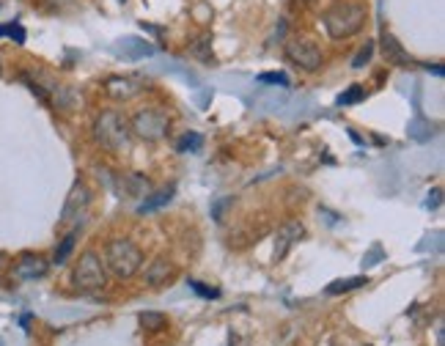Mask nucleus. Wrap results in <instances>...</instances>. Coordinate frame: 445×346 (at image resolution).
I'll list each match as a JSON object with an SVG mask.
<instances>
[{"label":"nucleus","instance_id":"obj_20","mask_svg":"<svg viewBox=\"0 0 445 346\" xmlns=\"http://www.w3.org/2000/svg\"><path fill=\"white\" fill-rule=\"evenodd\" d=\"M363 97H366V88H363V85H352L349 91H343V94L338 97V105H357Z\"/></svg>","mask_w":445,"mask_h":346},{"label":"nucleus","instance_id":"obj_17","mask_svg":"<svg viewBox=\"0 0 445 346\" xmlns=\"http://www.w3.org/2000/svg\"><path fill=\"white\" fill-rule=\"evenodd\" d=\"M369 283V278L363 275H355V278H341V281H333L327 286V294H343V291H352V288H360Z\"/></svg>","mask_w":445,"mask_h":346},{"label":"nucleus","instance_id":"obj_11","mask_svg":"<svg viewBox=\"0 0 445 346\" xmlns=\"http://www.w3.org/2000/svg\"><path fill=\"white\" fill-rule=\"evenodd\" d=\"M380 44H382V56H385V60H388V63H393V66H401V69L412 66V58H410V53L401 47V42H398L393 33L382 31V36H380Z\"/></svg>","mask_w":445,"mask_h":346},{"label":"nucleus","instance_id":"obj_3","mask_svg":"<svg viewBox=\"0 0 445 346\" xmlns=\"http://www.w3.org/2000/svg\"><path fill=\"white\" fill-rule=\"evenodd\" d=\"M72 283L80 294H99L108 286V270L102 264V258L94 253V250H86L74 270H72Z\"/></svg>","mask_w":445,"mask_h":346},{"label":"nucleus","instance_id":"obj_14","mask_svg":"<svg viewBox=\"0 0 445 346\" xmlns=\"http://www.w3.org/2000/svg\"><path fill=\"white\" fill-rule=\"evenodd\" d=\"M173 195H176V187H163V190H157V192L146 195V201H140V204H138V212H140V215L157 212V209H163V206H168V204L173 201Z\"/></svg>","mask_w":445,"mask_h":346},{"label":"nucleus","instance_id":"obj_6","mask_svg":"<svg viewBox=\"0 0 445 346\" xmlns=\"http://www.w3.org/2000/svg\"><path fill=\"white\" fill-rule=\"evenodd\" d=\"M91 206V190L83 184V181H74L69 195H66V204L60 209V223L69 226V223H83L86 212Z\"/></svg>","mask_w":445,"mask_h":346},{"label":"nucleus","instance_id":"obj_15","mask_svg":"<svg viewBox=\"0 0 445 346\" xmlns=\"http://www.w3.org/2000/svg\"><path fill=\"white\" fill-rule=\"evenodd\" d=\"M77 236H80V231L74 229V231H69L63 239H60V245L56 247V256H53V264H66V258L72 256V250H74V242H77Z\"/></svg>","mask_w":445,"mask_h":346},{"label":"nucleus","instance_id":"obj_27","mask_svg":"<svg viewBox=\"0 0 445 346\" xmlns=\"http://www.w3.org/2000/svg\"><path fill=\"white\" fill-rule=\"evenodd\" d=\"M3 258H6V256H3V253H0V264H3Z\"/></svg>","mask_w":445,"mask_h":346},{"label":"nucleus","instance_id":"obj_4","mask_svg":"<svg viewBox=\"0 0 445 346\" xmlns=\"http://www.w3.org/2000/svg\"><path fill=\"white\" fill-rule=\"evenodd\" d=\"M129 135H132V129L124 121V115L113 113V110L97 115V121H94V138H97V143L105 146V149H111V151L127 149L129 146Z\"/></svg>","mask_w":445,"mask_h":346},{"label":"nucleus","instance_id":"obj_2","mask_svg":"<svg viewBox=\"0 0 445 346\" xmlns=\"http://www.w3.org/2000/svg\"><path fill=\"white\" fill-rule=\"evenodd\" d=\"M143 267V250L132 239H113L105 250V270H111L118 281L138 275Z\"/></svg>","mask_w":445,"mask_h":346},{"label":"nucleus","instance_id":"obj_22","mask_svg":"<svg viewBox=\"0 0 445 346\" xmlns=\"http://www.w3.org/2000/svg\"><path fill=\"white\" fill-rule=\"evenodd\" d=\"M374 56V42H366V47H360V53L352 58V69H363Z\"/></svg>","mask_w":445,"mask_h":346},{"label":"nucleus","instance_id":"obj_8","mask_svg":"<svg viewBox=\"0 0 445 346\" xmlns=\"http://www.w3.org/2000/svg\"><path fill=\"white\" fill-rule=\"evenodd\" d=\"M305 236V226L300 223V220H289V223H283L278 229V233H275V261H283L286 256H289V250L300 242Z\"/></svg>","mask_w":445,"mask_h":346},{"label":"nucleus","instance_id":"obj_23","mask_svg":"<svg viewBox=\"0 0 445 346\" xmlns=\"http://www.w3.org/2000/svg\"><path fill=\"white\" fill-rule=\"evenodd\" d=\"M259 83H270V85H289V77L283 72H270V74H259Z\"/></svg>","mask_w":445,"mask_h":346},{"label":"nucleus","instance_id":"obj_16","mask_svg":"<svg viewBox=\"0 0 445 346\" xmlns=\"http://www.w3.org/2000/svg\"><path fill=\"white\" fill-rule=\"evenodd\" d=\"M140 324L149 333H160V330H165L168 316L165 313H157V311H146V313H140Z\"/></svg>","mask_w":445,"mask_h":346},{"label":"nucleus","instance_id":"obj_10","mask_svg":"<svg viewBox=\"0 0 445 346\" xmlns=\"http://www.w3.org/2000/svg\"><path fill=\"white\" fill-rule=\"evenodd\" d=\"M47 270H50V264H47L42 256H36V253H25V256L17 261L14 275H17L19 281H36V278H44V275H47Z\"/></svg>","mask_w":445,"mask_h":346},{"label":"nucleus","instance_id":"obj_21","mask_svg":"<svg viewBox=\"0 0 445 346\" xmlns=\"http://www.w3.org/2000/svg\"><path fill=\"white\" fill-rule=\"evenodd\" d=\"M0 36H11L17 44H25V31L19 22H8V25H0Z\"/></svg>","mask_w":445,"mask_h":346},{"label":"nucleus","instance_id":"obj_5","mask_svg":"<svg viewBox=\"0 0 445 346\" xmlns=\"http://www.w3.org/2000/svg\"><path fill=\"white\" fill-rule=\"evenodd\" d=\"M168 115L160 108H146V110H138L129 121V129L140 138V140H163L168 135Z\"/></svg>","mask_w":445,"mask_h":346},{"label":"nucleus","instance_id":"obj_26","mask_svg":"<svg viewBox=\"0 0 445 346\" xmlns=\"http://www.w3.org/2000/svg\"><path fill=\"white\" fill-rule=\"evenodd\" d=\"M297 3H302V6H308V3H314V0H297Z\"/></svg>","mask_w":445,"mask_h":346},{"label":"nucleus","instance_id":"obj_7","mask_svg":"<svg viewBox=\"0 0 445 346\" xmlns=\"http://www.w3.org/2000/svg\"><path fill=\"white\" fill-rule=\"evenodd\" d=\"M286 58L305 72H316L322 66V50L311 39H291L286 44Z\"/></svg>","mask_w":445,"mask_h":346},{"label":"nucleus","instance_id":"obj_24","mask_svg":"<svg viewBox=\"0 0 445 346\" xmlns=\"http://www.w3.org/2000/svg\"><path fill=\"white\" fill-rule=\"evenodd\" d=\"M190 288H193L195 294H201V297H207V299H218V297H220V291H218V288L204 286V283H198V281H190Z\"/></svg>","mask_w":445,"mask_h":346},{"label":"nucleus","instance_id":"obj_1","mask_svg":"<svg viewBox=\"0 0 445 346\" xmlns=\"http://www.w3.org/2000/svg\"><path fill=\"white\" fill-rule=\"evenodd\" d=\"M366 6L352 3V0H338L325 11V28L333 39H349L355 33H360V28L366 25Z\"/></svg>","mask_w":445,"mask_h":346},{"label":"nucleus","instance_id":"obj_28","mask_svg":"<svg viewBox=\"0 0 445 346\" xmlns=\"http://www.w3.org/2000/svg\"><path fill=\"white\" fill-rule=\"evenodd\" d=\"M121 3H127V0H121Z\"/></svg>","mask_w":445,"mask_h":346},{"label":"nucleus","instance_id":"obj_12","mask_svg":"<svg viewBox=\"0 0 445 346\" xmlns=\"http://www.w3.org/2000/svg\"><path fill=\"white\" fill-rule=\"evenodd\" d=\"M115 190H118L121 198H146L149 195V181L140 173H129V176H121L115 181Z\"/></svg>","mask_w":445,"mask_h":346},{"label":"nucleus","instance_id":"obj_18","mask_svg":"<svg viewBox=\"0 0 445 346\" xmlns=\"http://www.w3.org/2000/svg\"><path fill=\"white\" fill-rule=\"evenodd\" d=\"M190 53L198 58V60H212V36H209V33H201V36L190 44Z\"/></svg>","mask_w":445,"mask_h":346},{"label":"nucleus","instance_id":"obj_13","mask_svg":"<svg viewBox=\"0 0 445 346\" xmlns=\"http://www.w3.org/2000/svg\"><path fill=\"white\" fill-rule=\"evenodd\" d=\"M173 275H176V267H173L168 258H157V261H152L149 270H146V283L160 288L165 286L168 281H173Z\"/></svg>","mask_w":445,"mask_h":346},{"label":"nucleus","instance_id":"obj_25","mask_svg":"<svg viewBox=\"0 0 445 346\" xmlns=\"http://www.w3.org/2000/svg\"><path fill=\"white\" fill-rule=\"evenodd\" d=\"M440 195H443V190H435V192H429V201H426V206H437V204H440Z\"/></svg>","mask_w":445,"mask_h":346},{"label":"nucleus","instance_id":"obj_9","mask_svg":"<svg viewBox=\"0 0 445 346\" xmlns=\"http://www.w3.org/2000/svg\"><path fill=\"white\" fill-rule=\"evenodd\" d=\"M143 91V80L138 77H108L105 83V94L115 102H129Z\"/></svg>","mask_w":445,"mask_h":346},{"label":"nucleus","instance_id":"obj_19","mask_svg":"<svg viewBox=\"0 0 445 346\" xmlns=\"http://www.w3.org/2000/svg\"><path fill=\"white\" fill-rule=\"evenodd\" d=\"M201 146H204V138L198 135V132H187L179 143H176V151L179 154H187V151H201Z\"/></svg>","mask_w":445,"mask_h":346}]
</instances>
